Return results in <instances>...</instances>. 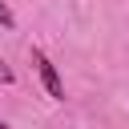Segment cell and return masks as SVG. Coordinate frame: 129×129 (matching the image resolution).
Returning a JSON list of instances; mask_svg holds the SVG:
<instances>
[{"label":"cell","mask_w":129,"mask_h":129,"mask_svg":"<svg viewBox=\"0 0 129 129\" xmlns=\"http://www.w3.org/2000/svg\"><path fill=\"white\" fill-rule=\"evenodd\" d=\"M28 60H32V69H36V77H40V85H44V93H48V101H64V81H60V73H56V64L48 60V52L44 48H28Z\"/></svg>","instance_id":"obj_1"},{"label":"cell","mask_w":129,"mask_h":129,"mask_svg":"<svg viewBox=\"0 0 129 129\" xmlns=\"http://www.w3.org/2000/svg\"><path fill=\"white\" fill-rule=\"evenodd\" d=\"M0 28H16V16H12V8L0 0Z\"/></svg>","instance_id":"obj_2"},{"label":"cell","mask_w":129,"mask_h":129,"mask_svg":"<svg viewBox=\"0 0 129 129\" xmlns=\"http://www.w3.org/2000/svg\"><path fill=\"white\" fill-rule=\"evenodd\" d=\"M12 81H16V77H12V69H8L4 60H0V85H12Z\"/></svg>","instance_id":"obj_3"},{"label":"cell","mask_w":129,"mask_h":129,"mask_svg":"<svg viewBox=\"0 0 129 129\" xmlns=\"http://www.w3.org/2000/svg\"><path fill=\"white\" fill-rule=\"evenodd\" d=\"M0 129H12V125H8V121H0Z\"/></svg>","instance_id":"obj_4"}]
</instances>
